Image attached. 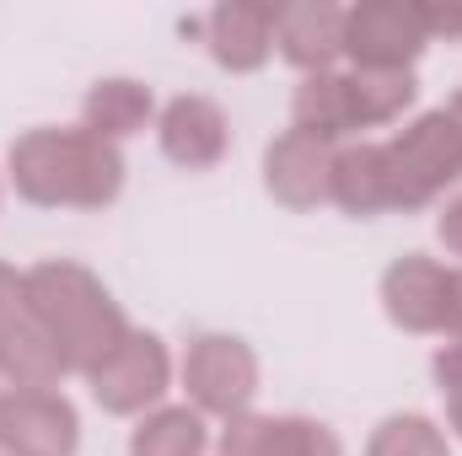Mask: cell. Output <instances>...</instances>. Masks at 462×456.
Wrapping results in <instances>:
<instances>
[{
    "label": "cell",
    "instance_id": "obj_12",
    "mask_svg": "<svg viewBox=\"0 0 462 456\" xmlns=\"http://www.w3.org/2000/svg\"><path fill=\"white\" fill-rule=\"evenodd\" d=\"M205 43L216 54V65L231 76L263 70L274 54V5L263 0H226L205 16Z\"/></svg>",
    "mask_w": 462,
    "mask_h": 456
},
{
    "label": "cell",
    "instance_id": "obj_26",
    "mask_svg": "<svg viewBox=\"0 0 462 456\" xmlns=\"http://www.w3.org/2000/svg\"><path fill=\"white\" fill-rule=\"evenodd\" d=\"M0 414H5V392H0Z\"/></svg>",
    "mask_w": 462,
    "mask_h": 456
},
{
    "label": "cell",
    "instance_id": "obj_19",
    "mask_svg": "<svg viewBox=\"0 0 462 456\" xmlns=\"http://www.w3.org/2000/svg\"><path fill=\"white\" fill-rule=\"evenodd\" d=\"M269 456H345V446L328 424L280 414V419H269Z\"/></svg>",
    "mask_w": 462,
    "mask_h": 456
},
{
    "label": "cell",
    "instance_id": "obj_9",
    "mask_svg": "<svg viewBox=\"0 0 462 456\" xmlns=\"http://www.w3.org/2000/svg\"><path fill=\"white\" fill-rule=\"evenodd\" d=\"M274 49L307 76L334 70V59L345 54V5H334V0L274 5Z\"/></svg>",
    "mask_w": 462,
    "mask_h": 456
},
{
    "label": "cell",
    "instance_id": "obj_11",
    "mask_svg": "<svg viewBox=\"0 0 462 456\" xmlns=\"http://www.w3.org/2000/svg\"><path fill=\"white\" fill-rule=\"evenodd\" d=\"M156 134H162L167 161H178L183 172L216 167L231 145V123H226V114H221V103H210V97H199V92L172 97V103L162 108V118H156Z\"/></svg>",
    "mask_w": 462,
    "mask_h": 456
},
{
    "label": "cell",
    "instance_id": "obj_16",
    "mask_svg": "<svg viewBox=\"0 0 462 456\" xmlns=\"http://www.w3.org/2000/svg\"><path fill=\"white\" fill-rule=\"evenodd\" d=\"M334 205L355 215V221H371L387 210V183H382V150L376 145H345L339 161H334Z\"/></svg>",
    "mask_w": 462,
    "mask_h": 456
},
{
    "label": "cell",
    "instance_id": "obj_3",
    "mask_svg": "<svg viewBox=\"0 0 462 456\" xmlns=\"http://www.w3.org/2000/svg\"><path fill=\"white\" fill-rule=\"evenodd\" d=\"M376 150H382L387 210H425L462 178V134L447 108L420 114Z\"/></svg>",
    "mask_w": 462,
    "mask_h": 456
},
{
    "label": "cell",
    "instance_id": "obj_18",
    "mask_svg": "<svg viewBox=\"0 0 462 456\" xmlns=\"http://www.w3.org/2000/svg\"><path fill=\"white\" fill-rule=\"evenodd\" d=\"M365 456H452V451H447V435H441L436 419H425V414H393L365 441Z\"/></svg>",
    "mask_w": 462,
    "mask_h": 456
},
{
    "label": "cell",
    "instance_id": "obj_5",
    "mask_svg": "<svg viewBox=\"0 0 462 456\" xmlns=\"http://www.w3.org/2000/svg\"><path fill=\"white\" fill-rule=\"evenodd\" d=\"M430 49L420 0H360L345 11V54L355 70H414Z\"/></svg>",
    "mask_w": 462,
    "mask_h": 456
},
{
    "label": "cell",
    "instance_id": "obj_23",
    "mask_svg": "<svg viewBox=\"0 0 462 456\" xmlns=\"http://www.w3.org/2000/svg\"><path fill=\"white\" fill-rule=\"evenodd\" d=\"M27 306V274H16L11 263H0V323L16 317Z\"/></svg>",
    "mask_w": 462,
    "mask_h": 456
},
{
    "label": "cell",
    "instance_id": "obj_13",
    "mask_svg": "<svg viewBox=\"0 0 462 456\" xmlns=\"http://www.w3.org/2000/svg\"><path fill=\"white\" fill-rule=\"evenodd\" d=\"M60 376H70V370H65V360H60L54 339L38 328V317H32L27 306H22L16 317L0 323V381H5L11 392H27V387H60Z\"/></svg>",
    "mask_w": 462,
    "mask_h": 456
},
{
    "label": "cell",
    "instance_id": "obj_14",
    "mask_svg": "<svg viewBox=\"0 0 462 456\" xmlns=\"http://www.w3.org/2000/svg\"><path fill=\"white\" fill-rule=\"evenodd\" d=\"M156 114V103H151V87H140V81H129V76H114V81H97L87 97H81V129H92L97 140H129V134H140L145 123Z\"/></svg>",
    "mask_w": 462,
    "mask_h": 456
},
{
    "label": "cell",
    "instance_id": "obj_20",
    "mask_svg": "<svg viewBox=\"0 0 462 456\" xmlns=\"http://www.w3.org/2000/svg\"><path fill=\"white\" fill-rule=\"evenodd\" d=\"M430 370H436V387L447 397V419H452V430L462 435V343H447L430 360Z\"/></svg>",
    "mask_w": 462,
    "mask_h": 456
},
{
    "label": "cell",
    "instance_id": "obj_4",
    "mask_svg": "<svg viewBox=\"0 0 462 456\" xmlns=\"http://www.w3.org/2000/svg\"><path fill=\"white\" fill-rule=\"evenodd\" d=\"M183 387L199 414L236 419L253 414L258 397V354L231 333H199L183 354Z\"/></svg>",
    "mask_w": 462,
    "mask_h": 456
},
{
    "label": "cell",
    "instance_id": "obj_24",
    "mask_svg": "<svg viewBox=\"0 0 462 456\" xmlns=\"http://www.w3.org/2000/svg\"><path fill=\"white\" fill-rule=\"evenodd\" d=\"M436 231H441V242H447V252H457L462 258V194L441 210V221H436Z\"/></svg>",
    "mask_w": 462,
    "mask_h": 456
},
{
    "label": "cell",
    "instance_id": "obj_17",
    "mask_svg": "<svg viewBox=\"0 0 462 456\" xmlns=\"http://www.w3.org/2000/svg\"><path fill=\"white\" fill-rule=\"evenodd\" d=\"M210 451V430L199 408H151L134 435H129V456H205Z\"/></svg>",
    "mask_w": 462,
    "mask_h": 456
},
{
    "label": "cell",
    "instance_id": "obj_6",
    "mask_svg": "<svg viewBox=\"0 0 462 456\" xmlns=\"http://www.w3.org/2000/svg\"><path fill=\"white\" fill-rule=\"evenodd\" d=\"M76 446H81V419L65 392L54 387L5 392V414H0L5 456H76Z\"/></svg>",
    "mask_w": 462,
    "mask_h": 456
},
{
    "label": "cell",
    "instance_id": "obj_25",
    "mask_svg": "<svg viewBox=\"0 0 462 456\" xmlns=\"http://www.w3.org/2000/svg\"><path fill=\"white\" fill-rule=\"evenodd\" d=\"M447 114H452V123H457V134H462V92L452 97V103H447Z\"/></svg>",
    "mask_w": 462,
    "mask_h": 456
},
{
    "label": "cell",
    "instance_id": "obj_22",
    "mask_svg": "<svg viewBox=\"0 0 462 456\" xmlns=\"http://www.w3.org/2000/svg\"><path fill=\"white\" fill-rule=\"evenodd\" d=\"M441 339L462 343V269H447V301H441Z\"/></svg>",
    "mask_w": 462,
    "mask_h": 456
},
{
    "label": "cell",
    "instance_id": "obj_8",
    "mask_svg": "<svg viewBox=\"0 0 462 456\" xmlns=\"http://www.w3.org/2000/svg\"><path fill=\"white\" fill-rule=\"evenodd\" d=\"M87 381H92V397L103 403V414H145L162 403V392L172 381V354L156 333H129L124 349Z\"/></svg>",
    "mask_w": 462,
    "mask_h": 456
},
{
    "label": "cell",
    "instance_id": "obj_1",
    "mask_svg": "<svg viewBox=\"0 0 462 456\" xmlns=\"http://www.w3.org/2000/svg\"><path fill=\"white\" fill-rule=\"evenodd\" d=\"M5 167L38 210H103L124 194V156L92 129H27L11 140Z\"/></svg>",
    "mask_w": 462,
    "mask_h": 456
},
{
    "label": "cell",
    "instance_id": "obj_2",
    "mask_svg": "<svg viewBox=\"0 0 462 456\" xmlns=\"http://www.w3.org/2000/svg\"><path fill=\"white\" fill-rule=\"evenodd\" d=\"M27 312L54 339L70 376L103 370L134 333L129 317L118 312V301L108 296V285L70 258H49V263L27 269Z\"/></svg>",
    "mask_w": 462,
    "mask_h": 456
},
{
    "label": "cell",
    "instance_id": "obj_7",
    "mask_svg": "<svg viewBox=\"0 0 462 456\" xmlns=\"http://www.w3.org/2000/svg\"><path fill=\"white\" fill-rule=\"evenodd\" d=\"M334 161H339V145H334V140L285 129V134L263 150V188H269L274 205H285V210L334 205Z\"/></svg>",
    "mask_w": 462,
    "mask_h": 456
},
{
    "label": "cell",
    "instance_id": "obj_15",
    "mask_svg": "<svg viewBox=\"0 0 462 456\" xmlns=\"http://www.w3.org/2000/svg\"><path fill=\"white\" fill-rule=\"evenodd\" d=\"M345 92L355 129H376V123H393L414 108L420 81H414V70H345Z\"/></svg>",
    "mask_w": 462,
    "mask_h": 456
},
{
    "label": "cell",
    "instance_id": "obj_21",
    "mask_svg": "<svg viewBox=\"0 0 462 456\" xmlns=\"http://www.w3.org/2000/svg\"><path fill=\"white\" fill-rule=\"evenodd\" d=\"M420 16H425V32H430V38H462V0L457 5L420 0Z\"/></svg>",
    "mask_w": 462,
    "mask_h": 456
},
{
    "label": "cell",
    "instance_id": "obj_10",
    "mask_svg": "<svg viewBox=\"0 0 462 456\" xmlns=\"http://www.w3.org/2000/svg\"><path fill=\"white\" fill-rule=\"evenodd\" d=\"M441 301H447V263L425 252H403L382 274V312L403 333H441Z\"/></svg>",
    "mask_w": 462,
    "mask_h": 456
}]
</instances>
